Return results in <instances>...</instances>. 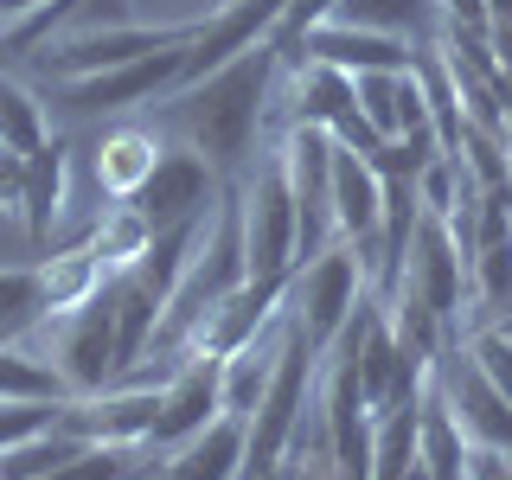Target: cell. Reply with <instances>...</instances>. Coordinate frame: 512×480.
Returning a JSON list of instances; mask_svg holds the SVG:
<instances>
[{"instance_id": "6da1fadb", "label": "cell", "mask_w": 512, "mask_h": 480, "mask_svg": "<svg viewBox=\"0 0 512 480\" xmlns=\"http://www.w3.org/2000/svg\"><path fill=\"white\" fill-rule=\"evenodd\" d=\"M276 71H282L276 45H250L244 58L205 71L199 84L160 96V109H167L180 148H192L218 180H231V186L250 173V154H256V135H263V116H269Z\"/></svg>"}, {"instance_id": "7a4b0ae2", "label": "cell", "mask_w": 512, "mask_h": 480, "mask_svg": "<svg viewBox=\"0 0 512 480\" xmlns=\"http://www.w3.org/2000/svg\"><path fill=\"white\" fill-rule=\"evenodd\" d=\"M314 378H320V352L301 340L295 327H282L276 372H269L263 397H256V410H250V423H244V480L282 474L288 442H295L301 416H308V404H314Z\"/></svg>"}, {"instance_id": "3957f363", "label": "cell", "mask_w": 512, "mask_h": 480, "mask_svg": "<svg viewBox=\"0 0 512 480\" xmlns=\"http://www.w3.org/2000/svg\"><path fill=\"white\" fill-rule=\"evenodd\" d=\"M199 20L186 26H148V20H122V26H71V32H52V39L32 52L52 84L64 77H96V71H116V64H135V58H154V52H173V45H192Z\"/></svg>"}, {"instance_id": "277c9868", "label": "cell", "mask_w": 512, "mask_h": 480, "mask_svg": "<svg viewBox=\"0 0 512 480\" xmlns=\"http://www.w3.org/2000/svg\"><path fill=\"white\" fill-rule=\"evenodd\" d=\"M359 301H365V269H359V256H352L346 244H327L320 256L295 263V276H288V308H282V314H288V327H295L301 340H308L320 359H327Z\"/></svg>"}, {"instance_id": "5b68a950", "label": "cell", "mask_w": 512, "mask_h": 480, "mask_svg": "<svg viewBox=\"0 0 512 480\" xmlns=\"http://www.w3.org/2000/svg\"><path fill=\"white\" fill-rule=\"evenodd\" d=\"M237 218H244V269L250 276H295V192H288L282 154L237 180Z\"/></svg>"}, {"instance_id": "8992f818", "label": "cell", "mask_w": 512, "mask_h": 480, "mask_svg": "<svg viewBox=\"0 0 512 480\" xmlns=\"http://www.w3.org/2000/svg\"><path fill=\"white\" fill-rule=\"evenodd\" d=\"M39 327H45V352H52L58 378L71 384V397H90V391L116 384L122 365H116V301H109V282L96 301H84L71 314H52Z\"/></svg>"}, {"instance_id": "52a82bcc", "label": "cell", "mask_w": 512, "mask_h": 480, "mask_svg": "<svg viewBox=\"0 0 512 480\" xmlns=\"http://www.w3.org/2000/svg\"><path fill=\"white\" fill-rule=\"evenodd\" d=\"M180 64H186V45L116 64V71H96V77H64V84H52V103L64 116H122V109L160 103V96L180 84Z\"/></svg>"}, {"instance_id": "ba28073f", "label": "cell", "mask_w": 512, "mask_h": 480, "mask_svg": "<svg viewBox=\"0 0 512 480\" xmlns=\"http://www.w3.org/2000/svg\"><path fill=\"white\" fill-rule=\"evenodd\" d=\"M416 58H423V45L391 39V32H365V26H340V20H320L295 45H282V71H295V64H333L346 77H365V71H416Z\"/></svg>"}, {"instance_id": "9c48e42d", "label": "cell", "mask_w": 512, "mask_h": 480, "mask_svg": "<svg viewBox=\"0 0 512 480\" xmlns=\"http://www.w3.org/2000/svg\"><path fill=\"white\" fill-rule=\"evenodd\" d=\"M154 410H160V384H109V391L71 397L58 416V429H71L77 442H103V448H148L154 436Z\"/></svg>"}, {"instance_id": "30bf717a", "label": "cell", "mask_w": 512, "mask_h": 480, "mask_svg": "<svg viewBox=\"0 0 512 480\" xmlns=\"http://www.w3.org/2000/svg\"><path fill=\"white\" fill-rule=\"evenodd\" d=\"M218 192H224V180L212 167H205L192 148H167L160 154V167H154V180L135 192V212L154 224V231H173V224H192V218H205L218 205Z\"/></svg>"}, {"instance_id": "8fae6325", "label": "cell", "mask_w": 512, "mask_h": 480, "mask_svg": "<svg viewBox=\"0 0 512 480\" xmlns=\"http://www.w3.org/2000/svg\"><path fill=\"white\" fill-rule=\"evenodd\" d=\"M436 384H442L448 410H455V423L468 429L474 448H500V455H512V404L493 391L487 378H480V365L468 359V346H461V340L436 359Z\"/></svg>"}, {"instance_id": "7c38bea8", "label": "cell", "mask_w": 512, "mask_h": 480, "mask_svg": "<svg viewBox=\"0 0 512 480\" xmlns=\"http://www.w3.org/2000/svg\"><path fill=\"white\" fill-rule=\"evenodd\" d=\"M295 122H314L327 128L340 148H359V154H378V128L359 116V90H352L346 71H333V64H295Z\"/></svg>"}, {"instance_id": "4fadbf2b", "label": "cell", "mask_w": 512, "mask_h": 480, "mask_svg": "<svg viewBox=\"0 0 512 480\" xmlns=\"http://www.w3.org/2000/svg\"><path fill=\"white\" fill-rule=\"evenodd\" d=\"M282 308H288V276H250V282H237L231 295L205 314V327L192 333V352H212V359H224V352L263 340V333L282 320Z\"/></svg>"}, {"instance_id": "5bb4252c", "label": "cell", "mask_w": 512, "mask_h": 480, "mask_svg": "<svg viewBox=\"0 0 512 480\" xmlns=\"http://www.w3.org/2000/svg\"><path fill=\"white\" fill-rule=\"evenodd\" d=\"M327 212H333V244H346L359 256V269L372 263L378 250V212H384V180L378 167L359 148L333 154V192H327Z\"/></svg>"}, {"instance_id": "9a60e30c", "label": "cell", "mask_w": 512, "mask_h": 480, "mask_svg": "<svg viewBox=\"0 0 512 480\" xmlns=\"http://www.w3.org/2000/svg\"><path fill=\"white\" fill-rule=\"evenodd\" d=\"M148 455L135 480H244V416H212L199 436Z\"/></svg>"}, {"instance_id": "2e32d148", "label": "cell", "mask_w": 512, "mask_h": 480, "mask_svg": "<svg viewBox=\"0 0 512 480\" xmlns=\"http://www.w3.org/2000/svg\"><path fill=\"white\" fill-rule=\"evenodd\" d=\"M212 416H224L218 359H212V352H186V359L173 365V378L160 384V410H154V436H148V448H173V442L199 436Z\"/></svg>"}, {"instance_id": "e0dca14e", "label": "cell", "mask_w": 512, "mask_h": 480, "mask_svg": "<svg viewBox=\"0 0 512 480\" xmlns=\"http://www.w3.org/2000/svg\"><path fill=\"white\" fill-rule=\"evenodd\" d=\"M160 154H167V141H160L154 128H135V122L109 128L103 148H96V186L109 192V205H128V199H135V192L154 180Z\"/></svg>"}, {"instance_id": "ac0fdd59", "label": "cell", "mask_w": 512, "mask_h": 480, "mask_svg": "<svg viewBox=\"0 0 512 480\" xmlns=\"http://www.w3.org/2000/svg\"><path fill=\"white\" fill-rule=\"evenodd\" d=\"M32 269H39V320L84 308V301H96V295H103V282H109V269H103V256H96L90 237H84V244H71V250L39 256Z\"/></svg>"}, {"instance_id": "d6986e66", "label": "cell", "mask_w": 512, "mask_h": 480, "mask_svg": "<svg viewBox=\"0 0 512 480\" xmlns=\"http://www.w3.org/2000/svg\"><path fill=\"white\" fill-rule=\"evenodd\" d=\"M468 455H474L468 429L455 423V410H448V397H442L436 372H429L423 410H416V461H423V474H429V480H468Z\"/></svg>"}, {"instance_id": "ffe728a7", "label": "cell", "mask_w": 512, "mask_h": 480, "mask_svg": "<svg viewBox=\"0 0 512 480\" xmlns=\"http://www.w3.org/2000/svg\"><path fill=\"white\" fill-rule=\"evenodd\" d=\"M340 26H365V32H391V39H410V45H436L442 32V13L436 0H340L333 7Z\"/></svg>"}, {"instance_id": "44dd1931", "label": "cell", "mask_w": 512, "mask_h": 480, "mask_svg": "<svg viewBox=\"0 0 512 480\" xmlns=\"http://www.w3.org/2000/svg\"><path fill=\"white\" fill-rule=\"evenodd\" d=\"M64 218V135H45L39 148L26 154V237L32 244H45L52 237V224Z\"/></svg>"}, {"instance_id": "7402d4cb", "label": "cell", "mask_w": 512, "mask_h": 480, "mask_svg": "<svg viewBox=\"0 0 512 480\" xmlns=\"http://www.w3.org/2000/svg\"><path fill=\"white\" fill-rule=\"evenodd\" d=\"M90 244H96V256H103V269H109V276H122V269H135L141 256H148V244H154V224L141 218L135 205H109V212L96 218Z\"/></svg>"}, {"instance_id": "603a6c76", "label": "cell", "mask_w": 512, "mask_h": 480, "mask_svg": "<svg viewBox=\"0 0 512 480\" xmlns=\"http://www.w3.org/2000/svg\"><path fill=\"white\" fill-rule=\"evenodd\" d=\"M45 135H52V128H45V103H39V96H32L13 71H0V148L32 154Z\"/></svg>"}, {"instance_id": "cb8c5ba5", "label": "cell", "mask_w": 512, "mask_h": 480, "mask_svg": "<svg viewBox=\"0 0 512 480\" xmlns=\"http://www.w3.org/2000/svg\"><path fill=\"white\" fill-rule=\"evenodd\" d=\"M32 320H39V269H0V340Z\"/></svg>"}, {"instance_id": "d4e9b609", "label": "cell", "mask_w": 512, "mask_h": 480, "mask_svg": "<svg viewBox=\"0 0 512 480\" xmlns=\"http://www.w3.org/2000/svg\"><path fill=\"white\" fill-rule=\"evenodd\" d=\"M461 346H468V359L480 365V378H487L493 391H500L506 404H512V340H506V333H493V327H474Z\"/></svg>"}, {"instance_id": "484cf974", "label": "cell", "mask_w": 512, "mask_h": 480, "mask_svg": "<svg viewBox=\"0 0 512 480\" xmlns=\"http://www.w3.org/2000/svg\"><path fill=\"white\" fill-rule=\"evenodd\" d=\"M333 7H340V0H288V13H282V26H276V39H269V45H276V52H282V45H295L308 26L333 20Z\"/></svg>"}, {"instance_id": "4316f807", "label": "cell", "mask_w": 512, "mask_h": 480, "mask_svg": "<svg viewBox=\"0 0 512 480\" xmlns=\"http://www.w3.org/2000/svg\"><path fill=\"white\" fill-rule=\"evenodd\" d=\"M0 212L7 218L26 212V154H13V148H0Z\"/></svg>"}, {"instance_id": "83f0119b", "label": "cell", "mask_w": 512, "mask_h": 480, "mask_svg": "<svg viewBox=\"0 0 512 480\" xmlns=\"http://www.w3.org/2000/svg\"><path fill=\"white\" fill-rule=\"evenodd\" d=\"M468 480H512L506 455H500V448H474V455H468Z\"/></svg>"}, {"instance_id": "f1b7e54d", "label": "cell", "mask_w": 512, "mask_h": 480, "mask_svg": "<svg viewBox=\"0 0 512 480\" xmlns=\"http://www.w3.org/2000/svg\"><path fill=\"white\" fill-rule=\"evenodd\" d=\"M39 7H45V0H0V32H7V26H20L26 13H39Z\"/></svg>"}, {"instance_id": "f546056e", "label": "cell", "mask_w": 512, "mask_h": 480, "mask_svg": "<svg viewBox=\"0 0 512 480\" xmlns=\"http://www.w3.org/2000/svg\"><path fill=\"white\" fill-rule=\"evenodd\" d=\"M7 64H13V52H7V32H0V71H7Z\"/></svg>"}, {"instance_id": "4dcf8cb0", "label": "cell", "mask_w": 512, "mask_h": 480, "mask_svg": "<svg viewBox=\"0 0 512 480\" xmlns=\"http://www.w3.org/2000/svg\"><path fill=\"white\" fill-rule=\"evenodd\" d=\"M404 480H429V474H423V461H410V474H404Z\"/></svg>"}, {"instance_id": "1f68e13d", "label": "cell", "mask_w": 512, "mask_h": 480, "mask_svg": "<svg viewBox=\"0 0 512 480\" xmlns=\"http://www.w3.org/2000/svg\"><path fill=\"white\" fill-rule=\"evenodd\" d=\"M269 480H282V474H269Z\"/></svg>"}, {"instance_id": "d6a6232c", "label": "cell", "mask_w": 512, "mask_h": 480, "mask_svg": "<svg viewBox=\"0 0 512 480\" xmlns=\"http://www.w3.org/2000/svg\"><path fill=\"white\" fill-rule=\"evenodd\" d=\"M218 7H224V0H218Z\"/></svg>"}]
</instances>
